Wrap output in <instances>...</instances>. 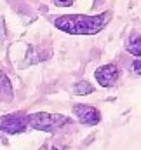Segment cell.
Here are the masks:
<instances>
[{
    "instance_id": "cell-11",
    "label": "cell",
    "mask_w": 141,
    "mask_h": 150,
    "mask_svg": "<svg viewBox=\"0 0 141 150\" xmlns=\"http://www.w3.org/2000/svg\"><path fill=\"white\" fill-rule=\"evenodd\" d=\"M58 5H61V7H70L71 4H73V0H54Z\"/></svg>"
},
{
    "instance_id": "cell-2",
    "label": "cell",
    "mask_w": 141,
    "mask_h": 150,
    "mask_svg": "<svg viewBox=\"0 0 141 150\" xmlns=\"http://www.w3.org/2000/svg\"><path fill=\"white\" fill-rule=\"evenodd\" d=\"M71 122L70 117L61 115V113H49V112H35L28 115V127L35 131H45V133H54L63 129Z\"/></svg>"
},
{
    "instance_id": "cell-5",
    "label": "cell",
    "mask_w": 141,
    "mask_h": 150,
    "mask_svg": "<svg viewBox=\"0 0 141 150\" xmlns=\"http://www.w3.org/2000/svg\"><path fill=\"white\" fill-rule=\"evenodd\" d=\"M120 77V70L117 65L108 63V65H101L94 70V79L101 87H111Z\"/></svg>"
},
{
    "instance_id": "cell-8",
    "label": "cell",
    "mask_w": 141,
    "mask_h": 150,
    "mask_svg": "<svg viewBox=\"0 0 141 150\" xmlns=\"http://www.w3.org/2000/svg\"><path fill=\"white\" fill-rule=\"evenodd\" d=\"M94 91V87H92V84H89L87 80H80V82H77L75 86H73V94H77V96H87V94H91Z\"/></svg>"
},
{
    "instance_id": "cell-3",
    "label": "cell",
    "mask_w": 141,
    "mask_h": 150,
    "mask_svg": "<svg viewBox=\"0 0 141 150\" xmlns=\"http://www.w3.org/2000/svg\"><path fill=\"white\" fill-rule=\"evenodd\" d=\"M28 127V115L25 112H12L0 117V131L7 134H19Z\"/></svg>"
},
{
    "instance_id": "cell-1",
    "label": "cell",
    "mask_w": 141,
    "mask_h": 150,
    "mask_svg": "<svg viewBox=\"0 0 141 150\" xmlns=\"http://www.w3.org/2000/svg\"><path fill=\"white\" fill-rule=\"evenodd\" d=\"M111 14L101 12L96 16H87V14H65L58 16L52 19L54 26L65 33L70 35H96L99 33L110 21Z\"/></svg>"
},
{
    "instance_id": "cell-7",
    "label": "cell",
    "mask_w": 141,
    "mask_h": 150,
    "mask_svg": "<svg viewBox=\"0 0 141 150\" xmlns=\"http://www.w3.org/2000/svg\"><path fill=\"white\" fill-rule=\"evenodd\" d=\"M127 52H131L133 56H141V35L133 33L129 42H127Z\"/></svg>"
},
{
    "instance_id": "cell-4",
    "label": "cell",
    "mask_w": 141,
    "mask_h": 150,
    "mask_svg": "<svg viewBox=\"0 0 141 150\" xmlns=\"http://www.w3.org/2000/svg\"><path fill=\"white\" fill-rule=\"evenodd\" d=\"M73 115L77 117V120L84 126H96L99 124L101 120V112L96 108V107H91V105H84V103H78L73 107Z\"/></svg>"
},
{
    "instance_id": "cell-10",
    "label": "cell",
    "mask_w": 141,
    "mask_h": 150,
    "mask_svg": "<svg viewBox=\"0 0 141 150\" xmlns=\"http://www.w3.org/2000/svg\"><path fill=\"white\" fill-rule=\"evenodd\" d=\"M131 70H133L136 75H141V58H138L136 61H133V65H131Z\"/></svg>"
},
{
    "instance_id": "cell-9",
    "label": "cell",
    "mask_w": 141,
    "mask_h": 150,
    "mask_svg": "<svg viewBox=\"0 0 141 150\" xmlns=\"http://www.w3.org/2000/svg\"><path fill=\"white\" fill-rule=\"evenodd\" d=\"M40 150H68L65 145H59V143H54V142H47Z\"/></svg>"
},
{
    "instance_id": "cell-6",
    "label": "cell",
    "mask_w": 141,
    "mask_h": 150,
    "mask_svg": "<svg viewBox=\"0 0 141 150\" xmlns=\"http://www.w3.org/2000/svg\"><path fill=\"white\" fill-rule=\"evenodd\" d=\"M12 96H14L12 84H11L9 77L0 70V100H2V101H11Z\"/></svg>"
}]
</instances>
